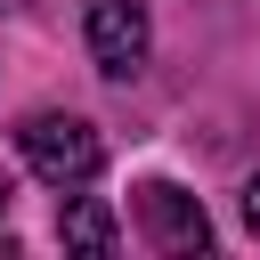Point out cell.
<instances>
[{"label":"cell","mask_w":260,"mask_h":260,"mask_svg":"<svg viewBox=\"0 0 260 260\" xmlns=\"http://www.w3.org/2000/svg\"><path fill=\"white\" fill-rule=\"evenodd\" d=\"M16 146H24L32 179H49V187H81V179H98V162H106V138H98L81 114H32V122L16 130Z\"/></svg>","instance_id":"1"},{"label":"cell","mask_w":260,"mask_h":260,"mask_svg":"<svg viewBox=\"0 0 260 260\" xmlns=\"http://www.w3.org/2000/svg\"><path fill=\"white\" fill-rule=\"evenodd\" d=\"M81 32H89V57H98L114 81H130V73L146 65V41H154L138 0H89V24H81Z\"/></svg>","instance_id":"2"},{"label":"cell","mask_w":260,"mask_h":260,"mask_svg":"<svg viewBox=\"0 0 260 260\" xmlns=\"http://www.w3.org/2000/svg\"><path fill=\"white\" fill-rule=\"evenodd\" d=\"M138 228H146L162 252H203V244H211L203 203H195L187 187H171V179H146V187H138Z\"/></svg>","instance_id":"3"},{"label":"cell","mask_w":260,"mask_h":260,"mask_svg":"<svg viewBox=\"0 0 260 260\" xmlns=\"http://www.w3.org/2000/svg\"><path fill=\"white\" fill-rule=\"evenodd\" d=\"M57 236H65L73 252H114V244H122V228H114V211H106V203H89V195H81V203H65V219H57Z\"/></svg>","instance_id":"4"},{"label":"cell","mask_w":260,"mask_h":260,"mask_svg":"<svg viewBox=\"0 0 260 260\" xmlns=\"http://www.w3.org/2000/svg\"><path fill=\"white\" fill-rule=\"evenodd\" d=\"M244 228H252V236H260V171H252V179H244Z\"/></svg>","instance_id":"5"},{"label":"cell","mask_w":260,"mask_h":260,"mask_svg":"<svg viewBox=\"0 0 260 260\" xmlns=\"http://www.w3.org/2000/svg\"><path fill=\"white\" fill-rule=\"evenodd\" d=\"M0 228H8V187H0Z\"/></svg>","instance_id":"6"}]
</instances>
